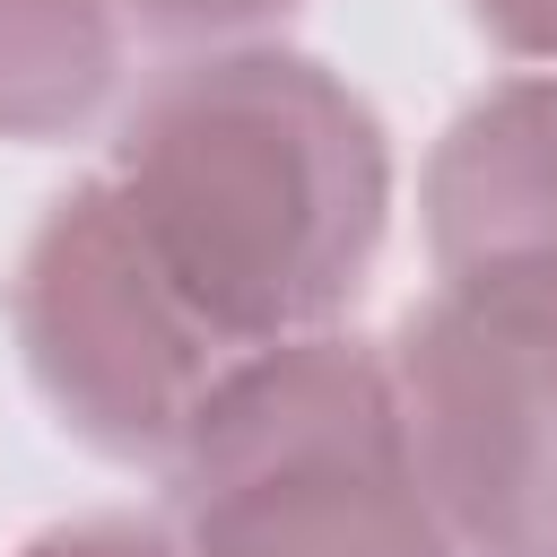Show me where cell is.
<instances>
[{
	"mask_svg": "<svg viewBox=\"0 0 557 557\" xmlns=\"http://www.w3.org/2000/svg\"><path fill=\"white\" fill-rule=\"evenodd\" d=\"M104 183L226 357L313 339L366 287L392 226L374 104L278 44L174 61L122 113Z\"/></svg>",
	"mask_w": 557,
	"mask_h": 557,
	"instance_id": "1",
	"label": "cell"
},
{
	"mask_svg": "<svg viewBox=\"0 0 557 557\" xmlns=\"http://www.w3.org/2000/svg\"><path fill=\"white\" fill-rule=\"evenodd\" d=\"M165 470L191 557H461L418 496L383 357L339 331L235 357Z\"/></svg>",
	"mask_w": 557,
	"mask_h": 557,
	"instance_id": "2",
	"label": "cell"
},
{
	"mask_svg": "<svg viewBox=\"0 0 557 557\" xmlns=\"http://www.w3.org/2000/svg\"><path fill=\"white\" fill-rule=\"evenodd\" d=\"M9 322L44 409L104 461L165 470L209 383L235 366L148 261L104 174L70 183L17 252Z\"/></svg>",
	"mask_w": 557,
	"mask_h": 557,
	"instance_id": "3",
	"label": "cell"
},
{
	"mask_svg": "<svg viewBox=\"0 0 557 557\" xmlns=\"http://www.w3.org/2000/svg\"><path fill=\"white\" fill-rule=\"evenodd\" d=\"M383 374L444 540L461 557H557V331L435 296Z\"/></svg>",
	"mask_w": 557,
	"mask_h": 557,
	"instance_id": "4",
	"label": "cell"
},
{
	"mask_svg": "<svg viewBox=\"0 0 557 557\" xmlns=\"http://www.w3.org/2000/svg\"><path fill=\"white\" fill-rule=\"evenodd\" d=\"M426 252L453 305L557 331V78H505L426 157Z\"/></svg>",
	"mask_w": 557,
	"mask_h": 557,
	"instance_id": "5",
	"label": "cell"
},
{
	"mask_svg": "<svg viewBox=\"0 0 557 557\" xmlns=\"http://www.w3.org/2000/svg\"><path fill=\"white\" fill-rule=\"evenodd\" d=\"M122 87L113 0H0V139H70Z\"/></svg>",
	"mask_w": 557,
	"mask_h": 557,
	"instance_id": "6",
	"label": "cell"
},
{
	"mask_svg": "<svg viewBox=\"0 0 557 557\" xmlns=\"http://www.w3.org/2000/svg\"><path fill=\"white\" fill-rule=\"evenodd\" d=\"M17 557H183V548H174V531L148 522V513H78V522L26 540Z\"/></svg>",
	"mask_w": 557,
	"mask_h": 557,
	"instance_id": "7",
	"label": "cell"
},
{
	"mask_svg": "<svg viewBox=\"0 0 557 557\" xmlns=\"http://www.w3.org/2000/svg\"><path fill=\"white\" fill-rule=\"evenodd\" d=\"M148 35H244V26H270L287 17L296 0H122Z\"/></svg>",
	"mask_w": 557,
	"mask_h": 557,
	"instance_id": "8",
	"label": "cell"
},
{
	"mask_svg": "<svg viewBox=\"0 0 557 557\" xmlns=\"http://www.w3.org/2000/svg\"><path fill=\"white\" fill-rule=\"evenodd\" d=\"M479 35L513 61H557V0H470Z\"/></svg>",
	"mask_w": 557,
	"mask_h": 557,
	"instance_id": "9",
	"label": "cell"
}]
</instances>
